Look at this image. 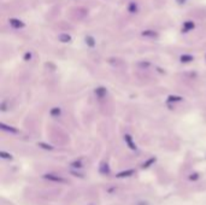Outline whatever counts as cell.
<instances>
[{"instance_id":"cell-9","label":"cell","mask_w":206,"mask_h":205,"mask_svg":"<svg viewBox=\"0 0 206 205\" xmlns=\"http://www.w3.org/2000/svg\"><path fill=\"white\" fill-rule=\"evenodd\" d=\"M180 59H181L182 63H188V62H192V60H193V56H190V54H182Z\"/></svg>"},{"instance_id":"cell-7","label":"cell","mask_w":206,"mask_h":205,"mask_svg":"<svg viewBox=\"0 0 206 205\" xmlns=\"http://www.w3.org/2000/svg\"><path fill=\"white\" fill-rule=\"evenodd\" d=\"M100 173L101 174H105V175H108L110 174V168H108V163H103L100 165Z\"/></svg>"},{"instance_id":"cell-14","label":"cell","mask_w":206,"mask_h":205,"mask_svg":"<svg viewBox=\"0 0 206 205\" xmlns=\"http://www.w3.org/2000/svg\"><path fill=\"white\" fill-rule=\"evenodd\" d=\"M51 115L53 116V117H58L59 115H60V109L59 108H53L51 110Z\"/></svg>"},{"instance_id":"cell-13","label":"cell","mask_w":206,"mask_h":205,"mask_svg":"<svg viewBox=\"0 0 206 205\" xmlns=\"http://www.w3.org/2000/svg\"><path fill=\"white\" fill-rule=\"evenodd\" d=\"M86 42H87V45L89 47H94L95 46V41H94V39L92 36H87L86 38Z\"/></svg>"},{"instance_id":"cell-19","label":"cell","mask_w":206,"mask_h":205,"mask_svg":"<svg viewBox=\"0 0 206 205\" xmlns=\"http://www.w3.org/2000/svg\"><path fill=\"white\" fill-rule=\"evenodd\" d=\"M71 166L72 168H82V163H81V161H76V162L71 163Z\"/></svg>"},{"instance_id":"cell-17","label":"cell","mask_w":206,"mask_h":205,"mask_svg":"<svg viewBox=\"0 0 206 205\" xmlns=\"http://www.w3.org/2000/svg\"><path fill=\"white\" fill-rule=\"evenodd\" d=\"M0 157H1V158H4V159H12V156H11L10 153L4 152V151H1V152H0Z\"/></svg>"},{"instance_id":"cell-4","label":"cell","mask_w":206,"mask_h":205,"mask_svg":"<svg viewBox=\"0 0 206 205\" xmlns=\"http://www.w3.org/2000/svg\"><path fill=\"white\" fill-rule=\"evenodd\" d=\"M134 170L133 169H129V170H124V171H121V173H118L117 174V177H128V176H131V175H134Z\"/></svg>"},{"instance_id":"cell-5","label":"cell","mask_w":206,"mask_h":205,"mask_svg":"<svg viewBox=\"0 0 206 205\" xmlns=\"http://www.w3.org/2000/svg\"><path fill=\"white\" fill-rule=\"evenodd\" d=\"M0 128H1L2 130L10 132V133H13V134H17V133H18V130H17L16 128L11 127V126H6V124H4V123H1V124H0Z\"/></svg>"},{"instance_id":"cell-10","label":"cell","mask_w":206,"mask_h":205,"mask_svg":"<svg viewBox=\"0 0 206 205\" xmlns=\"http://www.w3.org/2000/svg\"><path fill=\"white\" fill-rule=\"evenodd\" d=\"M142 35H144V36H149V38H156V36H157V33H156V31H152V30H145V31H142Z\"/></svg>"},{"instance_id":"cell-20","label":"cell","mask_w":206,"mask_h":205,"mask_svg":"<svg viewBox=\"0 0 206 205\" xmlns=\"http://www.w3.org/2000/svg\"><path fill=\"white\" fill-rule=\"evenodd\" d=\"M198 179H199V175H198L196 173H194V174H192V175L189 176V180H190V181H195Z\"/></svg>"},{"instance_id":"cell-18","label":"cell","mask_w":206,"mask_h":205,"mask_svg":"<svg viewBox=\"0 0 206 205\" xmlns=\"http://www.w3.org/2000/svg\"><path fill=\"white\" fill-rule=\"evenodd\" d=\"M128 10L130 11V12H136V11H137V5H136V4H134V2L129 4V7H128Z\"/></svg>"},{"instance_id":"cell-12","label":"cell","mask_w":206,"mask_h":205,"mask_svg":"<svg viewBox=\"0 0 206 205\" xmlns=\"http://www.w3.org/2000/svg\"><path fill=\"white\" fill-rule=\"evenodd\" d=\"M154 162H156V158H154V157H152V158H149V159H148L147 162H145V163H144L142 168H144V169H145V168H148V166L152 165Z\"/></svg>"},{"instance_id":"cell-11","label":"cell","mask_w":206,"mask_h":205,"mask_svg":"<svg viewBox=\"0 0 206 205\" xmlns=\"http://www.w3.org/2000/svg\"><path fill=\"white\" fill-rule=\"evenodd\" d=\"M194 28V23L193 22H186L183 24V31H188V30L193 29Z\"/></svg>"},{"instance_id":"cell-2","label":"cell","mask_w":206,"mask_h":205,"mask_svg":"<svg viewBox=\"0 0 206 205\" xmlns=\"http://www.w3.org/2000/svg\"><path fill=\"white\" fill-rule=\"evenodd\" d=\"M10 24L11 27H13V28H16V29H20V28H24V23L20 20H16V18H11L10 21Z\"/></svg>"},{"instance_id":"cell-16","label":"cell","mask_w":206,"mask_h":205,"mask_svg":"<svg viewBox=\"0 0 206 205\" xmlns=\"http://www.w3.org/2000/svg\"><path fill=\"white\" fill-rule=\"evenodd\" d=\"M38 146H40L41 148H45V150H53V146H51L48 144H45V142H39Z\"/></svg>"},{"instance_id":"cell-23","label":"cell","mask_w":206,"mask_h":205,"mask_svg":"<svg viewBox=\"0 0 206 205\" xmlns=\"http://www.w3.org/2000/svg\"><path fill=\"white\" fill-rule=\"evenodd\" d=\"M1 110H2V111H5V110H6V104H5V103H2V104H1Z\"/></svg>"},{"instance_id":"cell-3","label":"cell","mask_w":206,"mask_h":205,"mask_svg":"<svg viewBox=\"0 0 206 205\" xmlns=\"http://www.w3.org/2000/svg\"><path fill=\"white\" fill-rule=\"evenodd\" d=\"M124 141L127 142V145L129 146L130 150H136V145L134 144V141H133V137L131 135H129V134H126L124 135Z\"/></svg>"},{"instance_id":"cell-6","label":"cell","mask_w":206,"mask_h":205,"mask_svg":"<svg viewBox=\"0 0 206 205\" xmlns=\"http://www.w3.org/2000/svg\"><path fill=\"white\" fill-rule=\"evenodd\" d=\"M95 94H97V97L98 98H104L105 96H106V88L104 87H98L97 89H95Z\"/></svg>"},{"instance_id":"cell-25","label":"cell","mask_w":206,"mask_h":205,"mask_svg":"<svg viewBox=\"0 0 206 205\" xmlns=\"http://www.w3.org/2000/svg\"><path fill=\"white\" fill-rule=\"evenodd\" d=\"M137 205H148L147 203H139Z\"/></svg>"},{"instance_id":"cell-22","label":"cell","mask_w":206,"mask_h":205,"mask_svg":"<svg viewBox=\"0 0 206 205\" xmlns=\"http://www.w3.org/2000/svg\"><path fill=\"white\" fill-rule=\"evenodd\" d=\"M140 67H145V68H147V67H149V63H140Z\"/></svg>"},{"instance_id":"cell-15","label":"cell","mask_w":206,"mask_h":205,"mask_svg":"<svg viewBox=\"0 0 206 205\" xmlns=\"http://www.w3.org/2000/svg\"><path fill=\"white\" fill-rule=\"evenodd\" d=\"M181 100H182V98L178 97V96H170V97L167 98L169 103H171V101H181Z\"/></svg>"},{"instance_id":"cell-21","label":"cell","mask_w":206,"mask_h":205,"mask_svg":"<svg viewBox=\"0 0 206 205\" xmlns=\"http://www.w3.org/2000/svg\"><path fill=\"white\" fill-rule=\"evenodd\" d=\"M30 58H31V53H30V52H27L25 56H24V59H25V60H29Z\"/></svg>"},{"instance_id":"cell-1","label":"cell","mask_w":206,"mask_h":205,"mask_svg":"<svg viewBox=\"0 0 206 205\" xmlns=\"http://www.w3.org/2000/svg\"><path fill=\"white\" fill-rule=\"evenodd\" d=\"M43 179L49 180V181H53V182H58V184H68V180L64 179V177H60L58 175H54V174H45Z\"/></svg>"},{"instance_id":"cell-8","label":"cell","mask_w":206,"mask_h":205,"mask_svg":"<svg viewBox=\"0 0 206 205\" xmlns=\"http://www.w3.org/2000/svg\"><path fill=\"white\" fill-rule=\"evenodd\" d=\"M58 39L60 42H69V41L71 40V36H70L69 34H60Z\"/></svg>"},{"instance_id":"cell-24","label":"cell","mask_w":206,"mask_h":205,"mask_svg":"<svg viewBox=\"0 0 206 205\" xmlns=\"http://www.w3.org/2000/svg\"><path fill=\"white\" fill-rule=\"evenodd\" d=\"M185 2H186V0H177V4H180V5H182Z\"/></svg>"}]
</instances>
